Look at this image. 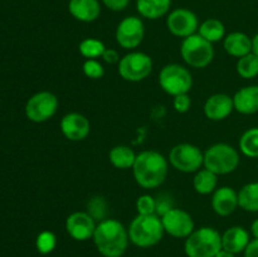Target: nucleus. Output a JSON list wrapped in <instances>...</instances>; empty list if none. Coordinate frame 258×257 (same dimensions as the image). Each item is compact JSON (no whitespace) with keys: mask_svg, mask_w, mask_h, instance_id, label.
Returning <instances> with one entry per match:
<instances>
[{"mask_svg":"<svg viewBox=\"0 0 258 257\" xmlns=\"http://www.w3.org/2000/svg\"><path fill=\"white\" fill-rule=\"evenodd\" d=\"M251 234L253 238H258V218L254 219L251 224Z\"/></svg>","mask_w":258,"mask_h":257,"instance_id":"39","label":"nucleus"},{"mask_svg":"<svg viewBox=\"0 0 258 257\" xmlns=\"http://www.w3.org/2000/svg\"><path fill=\"white\" fill-rule=\"evenodd\" d=\"M97 223L87 212H73L66 219V231L76 241H87L93 237Z\"/></svg>","mask_w":258,"mask_h":257,"instance_id":"14","label":"nucleus"},{"mask_svg":"<svg viewBox=\"0 0 258 257\" xmlns=\"http://www.w3.org/2000/svg\"><path fill=\"white\" fill-rule=\"evenodd\" d=\"M198 34L213 44V43L221 42V40L224 39V37H226V27L217 18H209V19H206L199 24Z\"/></svg>","mask_w":258,"mask_h":257,"instance_id":"25","label":"nucleus"},{"mask_svg":"<svg viewBox=\"0 0 258 257\" xmlns=\"http://www.w3.org/2000/svg\"><path fill=\"white\" fill-rule=\"evenodd\" d=\"M223 48L227 54L241 58L252 52V38L243 32H232L224 37Z\"/></svg>","mask_w":258,"mask_h":257,"instance_id":"21","label":"nucleus"},{"mask_svg":"<svg viewBox=\"0 0 258 257\" xmlns=\"http://www.w3.org/2000/svg\"><path fill=\"white\" fill-rule=\"evenodd\" d=\"M236 71L239 77L244 80H252L258 76V57L254 53H248L238 58L236 63Z\"/></svg>","mask_w":258,"mask_h":257,"instance_id":"28","label":"nucleus"},{"mask_svg":"<svg viewBox=\"0 0 258 257\" xmlns=\"http://www.w3.org/2000/svg\"><path fill=\"white\" fill-rule=\"evenodd\" d=\"M117 65L120 77L134 83L146 80L153 72L154 66L150 55L138 50H130V53L121 57Z\"/></svg>","mask_w":258,"mask_h":257,"instance_id":"8","label":"nucleus"},{"mask_svg":"<svg viewBox=\"0 0 258 257\" xmlns=\"http://www.w3.org/2000/svg\"><path fill=\"white\" fill-rule=\"evenodd\" d=\"M78 50L86 59H97V58L102 57L103 52L106 50V45L100 39L86 38L78 45Z\"/></svg>","mask_w":258,"mask_h":257,"instance_id":"29","label":"nucleus"},{"mask_svg":"<svg viewBox=\"0 0 258 257\" xmlns=\"http://www.w3.org/2000/svg\"><path fill=\"white\" fill-rule=\"evenodd\" d=\"M244 257H258V238L249 241L248 246L244 249Z\"/></svg>","mask_w":258,"mask_h":257,"instance_id":"38","label":"nucleus"},{"mask_svg":"<svg viewBox=\"0 0 258 257\" xmlns=\"http://www.w3.org/2000/svg\"><path fill=\"white\" fill-rule=\"evenodd\" d=\"M155 204H156V214L159 217H163L164 214L168 213L170 209L174 208V202L169 194L161 193L158 197H155Z\"/></svg>","mask_w":258,"mask_h":257,"instance_id":"34","label":"nucleus"},{"mask_svg":"<svg viewBox=\"0 0 258 257\" xmlns=\"http://www.w3.org/2000/svg\"><path fill=\"white\" fill-rule=\"evenodd\" d=\"M212 208L219 217H228L238 208V191L232 186H219L212 194Z\"/></svg>","mask_w":258,"mask_h":257,"instance_id":"17","label":"nucleus"},{"mask_svg":"<svg viewBox=\"0 0 258 257\" xmlns=\"http://www.w3.org/2000/svg\"><path fill=\"white\" fill-rule=\"evenodd\" d=\"M239 153L236 148L226 143L213 144L204 151L203 166L217 175H227L238 168Z\"/></svg>","mask_w":258,"mask_h":257,"instance_id":"5","label":"nucleus"},{"mask_svg":"<svg viewBox=\"0 0 258 257\" xmlns=\"http://www.w3.org/2000/svg\"><path fill=\"white\" fill-rule=\"evenodd\" d=\"M92 239L97 251L103 257H121L130 242L127 228L113 218L98 222Z\"/></svg>","mask_w":258,"mask_h":257,"instance_id":"2","label":"nucleus"},{"mask_svg":"<svg viewBox=\"0 0 258 257\" xmlns=\"http://www.w3.org/2000/svg\"><path fill=\"white\" fill-rule=\"evenodd\" d=\"M252 53H254L258 57V33L252 38Z\"/></svg>","mask_w":258,"mask_h":257,"instance_id":"40","label":"nucleus"},{"mask_svg":"<svg viewBox=\"0 0 258 257\" xmlns=\"http://www.w3.org/2000/svg\"><path fill=\"white\" fill-rule=\"evenodd\" d=\"M101 3L112 12H122L128 7L130 0H101Z\"/></svg>","mask_w":258,"mask_h":257,"instance_id":"36","label":"nucleus"},{"mask_svg":"<svg viewBox=\"0 0 258 257\" xmlns=\"http://www.w3.org/2000/svg\"><path fill=\"white\" fill-rule=\"evenodd\" d=\"M214 257H236V254L231 253V252H228V251H226V249L222 248L221 251H219Z\"/></svg>","mask_w":258,"mask_h":257,"instance_id":"41","label":"nucleus"},{"mask_svg":"<svg viewBox=\"0 0 258 257\" xmlns=\"http://www.w3.org/2000/svg\"><path fill=\"white\" fill-rule=\"evenodd\" d=\"M128 238L140 248H149L163 239L164 227L158 214H138L127 228Z\"/></svg>","mask_w":258,"mask_h":257,"instance_id":"3","label":"nucleus"},{"mask_svg":"<svg viewBox=\"0 0 258 257\" xmlns=\"http://www.w3.org/2000/svg\"><path fill=\"white\" fill-rule=\"evenodd\" d=\"M115 38L117 44L123 49H136L145 38V25L143 19L135 15L123 18L116 27Z\"/></svg>","mask_w":258,"mask_h":257,"instance_id":"11","label":"nucleus"},{"mask_svg":"<svg viewBox=\"0 0 258 257\" xmlns=\"http://www.w3.org/2000/svg\"><path fill=\"white\" fill-rule=\"evenodd\" d=\"M86 212L95 221L101 222L107 218V203H106L105 198L100 196L91 198L87 203V211Z\"/></svg>","mask_w":258,"mask_h":257,"instance_id":"30","label":"nucleus"},{"mask_svg":"<svg viewBox=\"0 0 258 257\" xmlns=\"http://www.w3.org/2000/svg\"><path fill=\"white\" fill-rule=\"evenodd\" d=\"M103 62L107 63V65H115V63L120 62V54L116 49H112V48H106V50L103 52L102 57Z\"/></svg>","mask_w":258,"mask_h":257,"instance_id":"37","label":"nucleus"},{"mask_svg":"<svg viewBox=\"0 0 258 257\" xmlns=\"http://www.w3.org/2000/svg\"><path fill=\"white\" fill-rule=\"evenodd\" d=\"M169 164L180 173H197L204 163V153L197 145L181 143L173 146L168 156Z\"/></svg>","mask_w":258,"mask_h":257,"instance_id":"9","label":"nucleus"},{"mask_svg":"<svg viewBox=\"0 0 258 257\" xmlns=\"http://www.w3.org/2000/svg\"><path fill=\"white\" fill-rule=\"evenodd\" d=\"M83 75L90 80H101L105 76V68L97 59H86L82 66Z\"/></svg>","mask_w":258,"mask_h":257,"instance_id":"32","label":"nucleus"},{"mask_svg":"<svg viewBox=\"0 0 258 257\" xmlns=\"http://www.w3.org/2000/svg\"><path fill=\"white\" fill-rule=\"evenodd\" d=\"M138 214H156L155 198L149 194H143L136 199Z\"/></svg>","mask_w":258,"mask_h":257,"instance_id":"33","label":"nucleus"},{"mask_svg":"<svg viewBox=\"0 0 258 257\" xmlns=\"http://www.w3.org/2000/svg\"><path fill=\"white\" fill-rule=\"evenodd\" d=\"M221 249L222 234L212 227L194 229L184 243V252L188 257H214Z\"/></svg>","mask_w":258,"mask_h":257,"instance_id":"4","label":"nucleus"},{"mask_svg":"<svg viewBox=\"0 0 258 257\" xmlns=\"http://www.w3.org/2000/svg\"><path fill=\"white\" fill-rule=\"evenodd\" d=\"M238 148L247 158L258 159V127H251L242 134Z\"/></svg>","mask_w":258,"mask_h":257,"instance_id":"27","label":"nucleus"},{"mask_svg":"<svg viewBox=\"0 0 258 257\" xmlns=\"http://www.w3.org/2000/svg\"><path fill=\"white\" fill-rule=\"evenodd\" d=\"M168 173L169 160L163 154L155 150H145L136 155L133 175L141 188H159L166 180Z\"/></svg>","mask_w":258,"mask_h":257,"instance_id":"1","label":"nucleus"},{"mask_svg":"<svg viewBox=\"0 0 258 257\" xmlns=\"http://www.w3.org/2000/svg\"><path fill=\"white\" fill-rule=\"evenodd\" d=\"M171 0H136V10L141 18L158 20L170 13Z\"/></svg>","mask_w":258,"mask_h":257,"instance_id":"22","label":"nucleus"},{"mask_svg":"<svg viewBox=\"0 0 258 257\" xmlns=\"http://www.w3.org/2000/svg\"><path fill=\"white\" fill-rule=\"evenodd\" d=\"M238 206L246 212H258V181H252L242 186L238 191Z\"/></svg>","mask_w":258,"mask_h":257,"instance_id":"26","label":"nucleus"},{"mask_svg":"<svg viewBox=\"0 0 258 257\" xmlns=\"http://www.w3.org/2000/svg\"><path fill=\"white\" fill-rule=\"evenodd\" d=\"M68 12L76 20L82 23H92L101 15L100 0H70Z\"/></svg>","mask_w":258,"mask_h":257,"instance_id":"19","label":"nucleus"},{"mask_svg":"<svg viewBox=\"0 0 258 257\" xmlns=\"http://www.w3.org/2000/svg\"><path fill=\"white\" fill-rule=\"evenodd\" d=\"M135 151L126 145H116L108 153V160L115 166L116 169L126 170V169H133L136 160Z\"/></svg>","mask_w":258,"mask_h":257,"instance_id":"23","label":"nucleus"},{"mask_svg":"<svg viewBox=\"0 0 258 257\" xmlns=\"http://www.w3.org/2000/svg\"><path fill=\"white\" fill-rule=\"evenodd\" d=\"M193 188L201 196H209L218 188V175L206 168L199 169L193 178Z\"/></svg>","mask_w":258,"mask_h":257,"instance_id":"24","label":"nucleus"},{"mask_svg":"<svg viewBox=\"0 0 258 257\" xmlns=\"http://www.w3.org/2000/svg\"><path fill=\"white\" fill-rule=\"evenodd\" d=\"M59 107L58 97L49 91H40L33 95L25 105V115L30 121L37 123L50 120Z\"/></svg>","mask_w":258,"mask_h":257,"instance_id":"10","label":"nucleus"},{"mask_svg":"<svg viewBox=\"0 0 258 257\" xmlns=\"http://www.w3.org/2000/svg\"><path fill=\"white\" fill-rule=\"evenodd\" d=\"M204 115L211 121L226 120L234 111L233 97L227 93H214L204 102Z\"/></svg>","mask_w":258,"mask_h":257,"instance_id":"16","label":"nucleus"},{"mask_svg":"<svg viewBox=\"0 0 258 257\" xmlns=\"http://www.w3.org/2000/svg\"><path fill=\"white\" fill-rule=\"evenodd\" d=\"M161 218L164 231L174 238H186L196 229V223L186 211L174 207Z\"/></svg>","mask_w":258,"mask_h":257,"instance_id":"13","label":"nucleus"},{"mask_svg":"<svg viewBox=\"0 0 258 257\" xmlns=\"http://www.w3.org/2000/svg\"><path fill=\"white\" fill-rule=\"evenodd\" d=\"M180 55L184 62L191 68L202 70L213 62V44L196 33L188 38H184L180 45Z\"/></svg>","mask_w":258,"mask_h":257,"instance_id":"6","label":"nucleus"},{"mask_svg":"<svg viewBox=\"0 0 258 257\" xmlns=\"http://www.w3.org/2000/svg\"><path fill=\"white\" fill-rule=\"evenodd\" d=\"M60 131L70 141H82L90 135L91 122L80 112H68L60 120Z\"/></svg>","mask_w":258,"mask_h":257,"instance_id":"15","label":"nucleus"},{"mask_svg":"<svg viewBox=\"0 0 258 257\" xmlns=\"http://www.w3.org/2000/svg\"><path fill=\"white\" fill-rule=\"evenodd\" d=\"M159 85L168 95L175 96L189 93L193 87V76L190 71L178 63H169L159 73Z\"/></svg>","mask_w":258,"mask_h":257,"instance_id":"7","label":"nucleus"},{"mask_svg":"<svg viewBox=\"0 0 258 257\" xmlns=\"http://www.w3.org/2000/svg\"><path fill=\"white\" fill-rule=\"evenodd\" d=\"M166 28L174 37L184 39L198 33L199 19L190 9L178 8L166 15Z\"/></svg>","mask_w":258,"mask_h":257,"instance_id":"12","label":"nucleus"},{"mask_svg":"<svg viewBox=\"0 0 258 257\" xmlns=\"http://www.w3.org/2000/svg\"><path fill=\"white\" fill-rule=\"evenodd\" d=\"M35 246H37V249L39 253H50L55 248V246H57V237L50 231L40 232L37 237V241H35Z\"/></svg>","mask_w":258,"mask_h":257,"instance_id":"31","label":"nucleus"},{"mask_svg":"<svg viewBox=\"0 0 258 257\" xmlns=\"http://www.w3.org/2000/svg\"><path fill=\"white\" fill-rule=\"evenodd\" d=\"M190 106H191V100L190 97H189L188 93H183V95H178L174 97L173 107L176 112L179 113L188 112Z\"/></svg>","mask_w":258,"mask_h":257,"instance_id":"35","label":"nucleus"},{"mask_svg":"<svg viewBox=\"0 0 258 257\" xmlns=\"http://www.w3.org/2000/svg\"><path fill=\"white\" fill-rule=\"evenodd\" d=\"M249 241V232L246 228L241 226L229 227L222 234V248L233 254L241 253L244 252Z\"/></svg>","mask_w":258,"mask_h":257,"instance_id":"20","label":"nucleus"},{"mask_svg":"<svg viewBox=\"0 0 258 257\" xmlns=\"http://www.w3.org/2000/svg\"><path fill=\"white\" fill-rule=\"evenodd\" d=\"M232 97L234 110L241 115H254L258 112V85L244 86Z\"/></svg>","mask_w":258,"mask_h":257,"instance_id":"18","label":"nucleus"}]
</instances>
